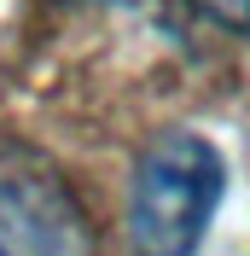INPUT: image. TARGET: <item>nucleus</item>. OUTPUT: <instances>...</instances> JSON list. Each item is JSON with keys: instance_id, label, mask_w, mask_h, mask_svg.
<instances>
[{"instance_id": "f257e3e1", "label": "nucleus", "mask_w": 250, "mask_h": 256, "mask_svg": "<svg viewBox=\"0 0 250 256\" xmlns=\"http://www.w3.org/2000/svg\"><path fill=\"white\" fill-rule=\"evenodd\" d=\"M221 186V152L204 134H157V146L134 169V198H128V239L134 256H192L216 222Z\"/></svg>"}, {"instance_id": "f03ea898", "label": "nucleus", "mask_w": 250, "mask_h": 256, "mask_svg": "<svg viewBox=\"0 0 250 256\" xmlns=\"http://www.w3.org/2000/svg\"><path fill=\"white\" fill-rule=\"evenodd\" d=\"M186 6H198L204 18H216V24H227V30L250 35V0H186Z\"/></svg>"}, {"instance_id": "7ed1b4c3", "label": "nucleus", "mask_w": 250, "mask_h": 256, "mask_svg": "<svg viewBox=\"0 0 250 256\" xmlns=\"http://www.w3.org/2000/svg\"><path fill=\"white\" fill-rule=\"evenodd\" d=\"M0 256H6V250H0Z\"/></svg>"}]
</instances>
